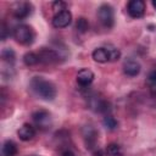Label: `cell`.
I'll use <instances>...</instances> for the list:
<instances>
[{
	"label": "cell",
	"mask_w": 156,
	"mask_h": 156,
	"mask_svg": "<svg viewBox=\"0 0 156 156\" xmlns=\"http://www.w3.org/2000/svg\"><path fill=\"white\" fill-rule=\"evenodd\" d=\"M29 88L38 98L46 101H51L56 96V87L54 83L43 77H33L29 82Z\"/></svg>",
	"instance_id": "6da1fadb"
},
{
	"label": "cell",
	"mask_w": 156,
	"mask_h": 156,
	"mask_svg": "<svg viewBox=\"0 0 156 156\" xmlns=\"http://www.w3.org/2000/svg\"><path fill=\"white\" fill-rule=\"evenodd\" d=\"M12 35L15 40L22 45H30L35 39V33L28 24H17L12 30Z\"/></svg>",
	"instance_id": "7a4b0ae2"
},
{
	"label": "cell",
	"mask_w": 156,
	"mask_h": 156,
	"mask_svg": "<svg viewBox=\"0 0 156 156\" xmlns=\"http://www.w3.org/2000/svg\"><path fill=\"white\" fill-rule=\"evenodd\" d=\"M98 18L106 28H112L115 24V11L110 4H102L98 9Z\"/></svg>",
	"instance_id": "3957f363"
},
{
	"label": "cell",
	"mask_w": 156,
	"mask_h": 156,
	"mask_svg": "<svg viewBox=\"0 0 156 156\" xmlns=\"http://www.w3.org/2000/svg\"><path fill=\"white\" fill-rule=\"evenodd\" d=\"M33 122L35 127H38L40 130H48L52 126V117L51 113L46 110H38L32 115Z\"/></svg>",
	"instance_id": "277c9868"
},
{
	"label": "cell",
	"mask_w": 156,
	"mask_h": 156,
	"mask_svg": "<svg viewBox=\"0 0 156 156\" xmlns=\"http://www.w3.org/2000/svg\"><path fill=\"white\" fill-rule=\"evenodd\" d=\"M88 105H89V108H91L93 111L95 112H99V113H105V115H108L110 112V104L107 100L100 98L99 95H90L88 98Z\"/></svg>",
	"instance_id": "5b68a950"
},
{
	"label": "cell",
	"mask_w": 156,
	"mask_h": 156,
	"mask_svg": "<svg viewBox=\"0 0 156 156\" xmlns=\"http://www.w3.org/2000/svg\"><path fill=\"white\" fill-rule=\"evenodd\" d=\"M32 10H33V6L28 1H17L11 6V13L13 15V17L18 20L28 17L32 13Z\"/></svg>",
	"instance_id": "8992f818"
},
{
	"label": "cell",
	"mask_w": 156,
	"mask_h": 156,
	"mask_svg": "<svg viewBox=\"0 0 156 156\" xmlns=\"http://www.w3.org/2000/svg\"><path fill=\"white\" fill-rule=\"evenodd\" d=\"M39 60L41 63L45 65H52V63H57L61 58V55L58 51L54 50V49H48V48H43L39 52H38Z\"/></svg>",
	"instance_id": "52a82bcc"
},
{
	"label": "cell",
	"mask_w": 156,
	"mask_h": 156,
	"mask_svg": "<svg viewBox=\"0 0 156 156\" xmlns=\"http://www.w3.org/2000/svg\"><path fill=\"white\" fill-rule=\"evenodd\" d=\"M127 11L132 18H141L145 13V2L143 0H130L127 5Z\"/></svg>",
	"instance_id": "ba28073f"
},
{
	"label": "cell",
	"mask_w": 156,
	"mask_h": 156,
	"mask_svg": "<svg viewBox=\"0 0 156 156\" xmlns=\"http://www.w3.org/2000/svg\"><path fill=\"white\" fill-rule=\"evenodd\" d=\"M71 22H72V13L69 10L57 12L52 18V26L55 28H66L71 24Z\"/></svg>",
	"instance_id": "9c48e42d"
},
{
	"label": "cell",
	"mask_w": 156,
	"mask_h": 156,
	"mask_svg": "<svg viewBox=\"0 0 156 156\" xmlns=\"http://www.w3.org/2000/svg\"><path fill=\"white\" fill-rule=\"evenodd\" d=\"M94 73L93 71H90L89 68H82L78 73H77V77H76V80L77 83L82 87V88H87L89 87L93 80H94Z\"/></svg>",
	"instance_id": "30bf717a"
},
{
	"label": "cell",
	"mask_w": 156,
	"mask_h": 156,
	"mask_svg": "<svg viewBox=\"0 0 156 156\" xmlns=\"http://www.w3.org/2000/svg\"><path fill=\"white\" fill-rule=\"evenodd\" d=\"M140 69H141L140 63L134 58H127L123 62V72H124V74H127L129 77L138 76L140 73Z\"/></svg>",
	"instance_id": "8fae6325"
},
{
	"label": "cell",
	"mask_w": 156,
	"mask_h": 156,
	"mask_svg": "<svg viewBox=\"0 0 156 156\" xmlns=\"http://www.w3.org/2000/svg\"><path fill=\"white\" fill-rule=\"evenodd\" d=\"M35 133H37L35 128H34L32 124H29V123H24V124L17 130L18 138H20L21 140H23V141H29V140H32V139L35 136Z\"/></svg>",
	"instance_id": "7c38bea8"
},
{
	"label": "cell",
	"mask_w": 156,
	"mask_h": 156,
	"mask_svg": "<svg viewBox=\"0 0 156 156\" xmlns=\"http://www.w3.org/2000/svg\"><path fill=\"white\" fill-rule=\"evenodd\" d=\"M83 135H84L87 147H89V149L96 147L95 145H96V140H98V132L93 127H90V126L85 127L83 130Z\"/></svg>",
	"instance_id": "4fadbf2b"
},
{
	"label": "cell",
	"mask_w": 156,
	"mask_h": 156,
	"mask_svg": "<svg viewBox=\"0 0 156 156\" xmlns=\"http://www.w3.org/2000/svg\"><path fill=\"white\" fill-rule=\"evenodd\" d=\"M17 145L12 140H5L1 146V156H16L17 155Z\"/></svg>",
	"instance_id": "5bb4252c"
},
{
	"label": "cell",
	"mask_w": 156,
	"mask_h": 156,
	"mask_svg": "<svg viewBox=\"0 0 156 156\" xmlns=\"http://www.w3.org/2000/svg\"><path fill=\"white\" fill-rule=\"evenodd\" d=\"M91 56H93V60L96 61V62H99V63H105V62L110 61L108 52H107L106 48H96L93 51Z\"/></svg>",
	"instance_id": "9a60e30c"
},
{
	"label": "cell",
	"mask_w": 156,
	"mask_h": 156,
	"mask_svg": "<svg viewBox=\"0 0 156 156\" xmlns=\"http://www.w3.org/2000/svg\"><path fill=\"white\" fill-rule=\"evenodd\" d=\"M1 60L4 63L9 65L10 67H12V65L15 63L16 61V54L12 49H9V48H5L2 51H1Z\"/></svg>",
	"instance_id": "2e32d148"
},
{
	"label": "cell",
	"mask_w": 156,
	"mask_h": 156,
	"mask_svg": "<svg viewBox=\"0 0 156 156\" xmlns=\"http://www.w3.org/2000/svg\"><path fill=\"white\" fill-rule=\"evenodd\" d=\"M146 83L149 87V91L152 96H156V68L150 71L146 78Z\"/></svg>",
	"instance_id": "e0dca14e"
},
{
	"label": "cell",
	"mask_w": 156,
	"mask_h": 156,
	"mask_svg": "<svg viewBox=\"0 0 156 156\" xmlns=\"http://www.w3.org/2000/svg\"><path fill=\"white\" fill-rule=\"evenodd\" d=\"M23 62L26 66H35L40 62L39 60V56L37 52H33V51H29V52H26L24 56H23Z\"/></svg>",
	"instance_id": "ac0fdd59"
},
{
	"label": "cell",
	"mask_w": 156,
	"mask_h": 156,
	"mask_svg": "<svg viewBox=\"0 0 156 156\" xmlns=\"http://www.w3.org/2000/svg\"><path fill=\"white\" fill-rule=\"evenodd\" d=\"M102 124H104V127H105L106 129H108V130H115V129L117 128V126H118V122L116 121V118H115L113 116H111V115L108 113V115H105V117H104V119H102Z\"/></svg>",
	"instance_id": "d6986e66"
},
{
	"label": "cell",
	"mask_w": 156,
	"mask_h": 156,
	"mask_svg": "<svg viewBox=\"0 0 156 156\" xmlns=\"http://www.w3.org/2000/svg\"><path fill=\"white\" fill-rule=\"evenodd\" d=\"M106 155L107 156H124L122 152V149L119 145L112 143L106 146Z\"/></svg>",
	"instance_id": "ffe728a7"
},
{
	"label": "cell",
	"mask_w": 156,
	"mask_h": 156,
	"mask_svg": "<svg viewBox=\"0 0 156 156\" xmlns=\"http://www.w3.org/2000/svg\"><path fill=\"white\" fill-rule=\"evenodd\" d=\"M105 48H106V50H107V52H108L110 61H117V60L121 57V51H119L116 46L108 44V45H106Z\"/></svg>",
	"instance_id": "44dd1931"
},
{
	"label": "cell",
	"mask_w": 156,
	"mask_h": 156,
	"mask_svg": "<svg viewBox=\"0 0 156 156\" xmlns=\"http://www.w3.org/2000/svg\"><path fill=\"white\" fill-rule=\"evenodd\" d=\"M76 29H77L79 33H85V32L89 29V23H88V21H87L84 17H79V18L76 21Z\"/></svg>",
	"instance_id": "7402d4cb"
},
{
	"label": "cell",
	"mask_w": 156,
	"mask_h": 156,
	"mask_svg": "<svg viewBox=\"0 0 156 156\" xmlns=\"http://www.w3.org/2000/svg\"><path fill=\"white\" fill-rule=\"evenodd\" d=\"M52 10H55L56 11V13L57 12H61V11H65V10H67V4L66 2H63V1H54L52 2Z\"/></svg>",
	"instance_id": "603a6c76"
},
{
	"label": "cell",
	"mask_w": 156,
	"mask_h": 156,
	"mask_svg": "<svg viewBox=\"0 0 156 156\" xmlns=\"http://www.w3.org/2000/svg\"><path fill=\"white\" fill-rule=\"evenodd\" d=\"M7 35H10V33H7V27L5 23H2L1 26V40H6Z\"/></svg>",
	"instance_id": "cb8c5ba5"
},
{
	"label": "cell",
	"mask_w": 156,
	"mask_h": 156,
	"mask_svg": "<svg viewBox=\"0 0 156 156\" xmlns=\"http://www.w3.org/2000/svg\"><path fill=\"white\" fill-rule=\"evenodd\" d=\"M61 156H76V155H74V152H72L71 150H65V151L61 154Z\"/></svg>",
	"instance_id": "d4e9b609"
},
{
	"label": "cell",
	"mask_w": 156,
	"mask_h": 156,
	"mask_svg": "<svg viewBox=\"0 0 156 156\" xmlns=\"http://www.w3.org/2000/svg\"><path fill=\"white\" fill-rule=\"evenodd\" d=\"M152 6H154V9L156 10V0H154V1H152Z\"/></svg>",
	"instance_id": "484cf974"
}]
</instances>
